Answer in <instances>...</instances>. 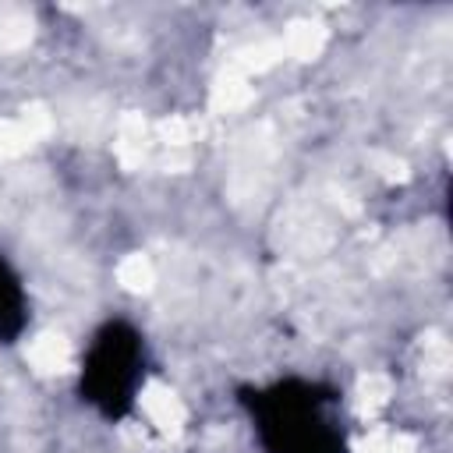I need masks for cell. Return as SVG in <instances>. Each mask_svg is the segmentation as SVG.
Returning a JSON list of instances; mask_svg holds the SVG:
<instances>
[{
	"instance_id": "cell-1",
	"label": "cell",
	"mask_w": 453,
	"mask_h": 453,
	"mask_svg": "<svg viewBox=\"0 0 453 453\" xmlns=\"http://www.w3.org/2000/svg\"><path fill=\"white\" fill-rule=\"evenodd\" d=\"M142 403H145V411H149V418L159 425V428H177L180 421H184V411H180V403H177V396L170 393V389H163V386H149L145 389V396H142Z\"/></svg>"
},
{
	"instance_id": "cell-2",
	"label": "cell",
	"mask_w": 453,
	"mask_h": 453,
	"mask_svg": "<svg viewBox=\"0 0 453 453\" xmlns=\"http://www.w3.org/2000/svg\"><path fill=\"white\" fill-rule=\"evenodd\" d=\"M28 361H32L35 368H42V372H57V368H64V361H67V343H64L60 336H39V340L28 347Z\"/></svg>"
},
{
	"instance_id": "cell-3",
	"label": "cell",
	"mask_w": 453,
	"mask_h": 453,
	"mask_svg": "<svg viewBox=\"0 0 453 453\" xmlns=\"http://www.w3.org/2000/svg\"><path fill=\"white\" fill-rule=\"evenodd\" d=\"M120 283L127 290H149L152 287V265H149V258H142V255L124 258L120 262Z\"/></svg>"
},
{
	"instance_id": "cell-4",
	"label": "cell",
	"mask_w": 453,
	"mask_h": 453,
	"mask_svg": "<svg viewBox=\"0 0 453 453\" xmlns=\"http://www.w3.org/2000/svg\"><path fill=\"white\" fill-rule=\"evenodd\" d=\"M319 46H322V28H315V25H297L287 35V50L294 57H311V53H319Z\"/></svg>"
},
{
	"instance_id": "cell-5",
	"label": "cell",
	"mask_w": 453,
	"mask_h": 453,
	"mask_svg": "<svg viewBox=\"0 0 453 453\" xmlns=\"http://www.w3.org/2000/svg\"><path fill=\"white\" fill-rule=\"evenodd\" d=\"M251 99V88L244 85V81H223L219 88H216V106H241V103H248Z\"/></svg>"
},
{
	"instance_id": "cell-6",
	"label": "cell",
	"mask_w": 453,
	"mask_h": 453,
	"mask_svg": "<svg viewBox=\"0 0 453 453\" xmlns=\"http://www.w3.org/2000/svg\"><path fill=\"white\" fill-rule=\"evenodd\" d=\"M28 142H32V134H28L25 127H14V124H0V156L21 152Z\"/></svg>"
},
{
	"instance_id": "cell-7",
	"label": "cell",
	"mask_w": 453,
	"mask_h": 453,
	"mask_svg": "<svg viewBox=\"0 0 453 453\" xmlns=\"http://www.w3.org/2000/svg\"><path fill=\"white\" fill-rule=\"evenodd\" d=\"M361 393H365L368 403H382V400L389 396V382H386L382 375H368V379L361 382Z\"/></svg>"
},
{
	"instance_id": "cell-8",
	"label": "cell",
	"mask_w": 453,
	"mask_h": 453,
	"mask_svg": "<svg viewBox=\"0 0 453 453\" xmlns=\"http://www.w3.org/2000/svg\"><path fill=\"white\" fill-rule=\"evenodd\" d=\"M386 453H414V442H411L407 435H396V439H389Z\"/></svg>"
}]
</instances>
